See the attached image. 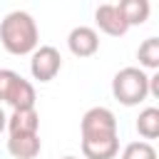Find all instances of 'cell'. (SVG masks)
Wrapping results in <instances>:
<instances>
[{
	"label": "cell",
	"mask_w": 159,
	"mask_h": 159,
	"mask_svg": "<svg viewBox=\"0 0 159 159\" xmlns=\"http://www.w3.org/2000/svg\"><path fill=\"white\" fill-rule=\"evenodd\" d=\"M137 60L142 70H159V37H147L137 50Z\"/></svg>",
	"instance_id": "13"
},
{
	"label": "cell",
	"mask_w": 159,
	"mask_h": 159,
	"mask_svg": "<svg viewBox=\"0 0 159 159\" xmlns=\"http://www.w3.org/2000/svg\"><path fill=\"white\" fill-rule=\"evenodd\" d=\"M0 42L10 55H32L40 42L37 22L25 10H12L0 20Z\"/></svg>",
	"instance_id": "1"
},
{
	"label": "cell",
	"mask_w": 159,
	"mask_h": 159,
	"mask_svg": "<svg viewBox=\"0 0 159 159\" xmlns=\"http://www.w3.org/2000/svg\"><path fill=\"white\" fill-rule=\"evenodd\" d=\"M117 10L122 12L124 22L129 27L134 25H144L152 15V2L149 0H119L117 2Z\"/></svg>",
	"instance_id": "11"
},
{
	"label": "cell",
	"mask_w": 159,
	"mask_h": 159,
	"mask_svg": "<svg viewBox=\"0 0 159 159\" xmlns=\"http://www.w3.org/2000/svg\"><path fill=\"white\" fill-rule=\"evenodd\" d=\"M112 94L124 107H137L149 97V75L142 67H122L112 77Z\"/></svg>",
	"instance_id": "2"
},
{
	"label": "cell",
	"mask_w": 159,
	"mask_h": 159,
	"mask_svg": "<svg viewBox=\"0 0 159 159\" xmlns=\"http://www.w3.org/2000/svg\"><path fill=\"white\" fill-rule=\"evenodd\" d=\"M7 129L10 134H37L40 132V114L35 107L30 109H12L7 117Z\"/></svg>",
	"instance_id": "9"
},
{
	"label": "cell",
	"mask_w": 159,
	"mask_h": 159,
	"mask_svg": "<svg viewBox=\"0 0 159 159\" xmlns=\"http://www.w3.org/2000/svg\"><path fill=\"white\" fill-rule=\"evenodd\" d=\"M15 77H17L15 70H0V102H5V94H7V89H10Z\"/></svg>",
	"instance_id": "15"
},
{
	"label": "cell",
	"mask_w": 159,
	"mask_h": 159,
	"mask_svg": "<svg viewBox=\"0 0 159 159\" xmlns=\"http://www.w3.org/2000/svg\"><path fill=\"white\" fill-rule=\"evenodd\" d=\"M137 132L144 139H157L159 137V109L157 107H144L137 117Z\"/></svg>",
	"instance_id": "12"
},
{
	"label": "cell",
	"mask_w": 159,
	"mask_h": 159,
	"mask_svg": "<svg viewBox=\"0 0 159 159\" xmlns=\"http://www.w3.org/2000/svg\"><path fill=\"white\" fill-rule=\"evenodd\" d=\"M82 137H104V134H117V117L107 107H89L82 114L80 122Z\"/></svg>",
	"instance_id": "4"
},
{
	"label": "cell",
	"mask_w": 159,
	"mask_h": 159,
	"mask_svg": "<svg viewBox=\"0 0 159 159\" xmlns=\"http://www.w3.org/2000/svg\"><path fill=\"white\" fill-rule=\"evenodd\" d=\"M67 47L75 57H92L99 50V35L89 25H77L67 35Z\"/></svg>",
	"instance_id": "5"
},
{
	"label": "cell",
	"mask_w": 159,
	"mask_h": 159,
	"mask_svg": "<svg viewBox=\"0 0 159 159\" xmlns=\"http://www.w3.org/2000/svg\"><path fill=\"white\" fill-rule=\"evenodd\" d=\"M119 152V137L104 134V137H82V154L84 159H114Z\"/></svg>",
	"instance_id": "7"
},
{
	"label": "cell",
	"mask_w": 159,
	"mask_h": 159,
	"mask_svg": "<svg viewBox=\"0 0 159 159\" xmlns=\"http://www.w3.org/2000/svg\"><path fill=\"white\" fill-rule=\"evenodd\" d=\"M5 102L12 107V109H30V107H35V102H37V94H35V87H32V82H27L25 77H15L12 80V84H10V89H7V94H5Z\"/></svg>",
	"instance_id": "8"
},
{
	"label": "cell",
	"mask_w": 159,
	"mask_h": 159,
	"mask_svg": "<svg viewBox=\"0 0 159 159\" xmlns=\"http://www.w3.org/2000/svg\"><path fill=\"white\" fill-rule=\"evenodd\" d=\"M5 127H7V114H5V112H2V107H0V132H2Z\"/></svg>",
	"instance_id": "17"
},
{
	"label": "cell",
	"mask_w": 159,
	"mask_h": 159,
	"mask_svg": "<svg viewBox=\"0 0 159 159\" xmlns=\"http://www.w3.org/2000/svg\"><path fill=\"white\" fill-rule=\"evenodd\" d=\"M62 159H77V157H62Z\"/></svg>",
	"instance_id": "18"
},
{
	"label": "cell",
	"mask_w": 159,
	"mask_h": 159,
	"mask_svg": "<svg viewBox=\"0 0 159 159\" xmlns=\"http://www.w3.org/2000/svg\"><path fill=\"white\" fill-rule=\"evenodd\" d=\"M122 159H157V149L149 142H129L122 152Z\"/></svg>",
	"instance_id": "14"
},
{
	"label": "cell",
	"mask_w": 159,
	"mask_h": 159,
	"mask_svg": "<svg viewBox=\"0 0 159 159\" xmlns=\"http://www.w3.org/2000/svg\"><path fill=\"white\" fill-rule=\"evenodd\" d=\"M94 22H97V27H99L104 35H109V37H122V35H127V30H129V25L124 22V17H122V12L117 10V5H109V2H104V5H99V7L94 10Z\"/></svg>",
	"instance_id": "6"
},
{
	"label": "cell",
	"mask_w": 159,
	"mask_h": 159,
	"mask_svg": "<svg viewBox=\"0 0 159 159\" xmlns=\"http://www.w3.org/2000/svg\"><path fill=\"white\" fill-rule=\"evenodd\" d=\"M42 149L40 134H10L7 139V152L15 159H35Z\"/></svg>",
	"instance_id": "10"
},
{
	"label": "cell",
	"mask_w": 159,
	"mask_h": 159,
	"mask_svg": "<svg viewBox=\"0 0 159 159\" xmlns=\"http://www.w3.org/2000/svg\"><path fill=\"white\" fill-rule=\"evenodd\" d=\"M62 70V55L52 45H40L32 50L30 60V72L37 82H52Z\"/></svg>",
	"instance_id": "3"
},
{
	"label": "cell",
	"mask_w": 159,
	"mask_h": 159,
	"mask_svg": "<svg viewBox=\"0 0 159 159\" xmlns=\"http://www.w3.org/2000/svg\"><path fill=\"white\" fill-rule=\"evenodd\" d=\"M149 94L159 99V72H154V75H149Z\"/></svg>",
	"instance_id": "16"
}]
</instances>
